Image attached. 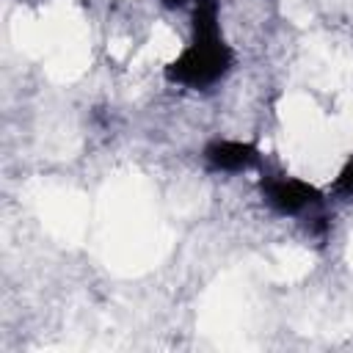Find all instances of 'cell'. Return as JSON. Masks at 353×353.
Wrapping results in <instances>:
<instances>
[{
	"label": "cell",
	"instance_id": "4",
	"mask_svg": "<svg viewBox=\"0 0 353 353\" xmlns=\"http://www.w3.org/2000/svg\"><path fill=\"white\" fill-rule=\"evenodd\" d=\"M331 190L339 193V196H353V160H347V165L339 171V176L334 179Z\"/></svg>",
	"mask_w": 353,
	"mask_h": 353
},
{
	"label": "cell",
	"instance_id": "5",
	"mask_svg": "<svg viewBox=\"0 0 353 353\" xmlns=\"http://www.w3.org/2000/svg\"><path fill=\"white\" fill-rule=\"evenodd\" d=\"M185 0H163V6H168V8H176V6H182Z\"/></svg>",
	"mask_w": 353,
	"mask_h": 353
},
{
	"label": "cell",
	"instance_id": "2",
	"mask_svg": "<svg viewBox=\"0 0 353 353\" xmlns=\"http://www.w3.org/2000/svg\"><path fill=\"white\" fill-rule=\"evenodd\" d=\"M262 196L281 215H295V212H301V210H306V207L320 201V190L317 188H312L309 182H303L298 176H287V174L265 176L262 179Z\"/></svg>",
	"mask_w": 353,
	"mask_h": 353
},
{
	"label": "cell",
	"instance_id": "1",
	"mask_svg": "<svg viewBox=\"0 0 353 353\" xmlns=\"http://www.w3.org/2000/svg\"><path fill=\"white\" fill-rule=\"evenodd\" d=\"M232 47L223 41L215 0H199L193 8V39L165 66V80L185 88H210L232 69Z\"/></svg>",
	"mask_w": 353,
	"mask_h": 353
},
{
	"label": "cell",
	"instance_id": "3",
	"mask_svg": "<svg viewBox=\"0 0 353 353\" xmlns=\"http://www.w3.org/2000/svg\"><path fill=\"white\" fill-rule=\"evenodd\" d=\"M204 160L212 171H245L259 163V152L243 141H212L204 149Z\"/></svg>",
	"mask_w": 353,
	"mask_h": 353
}]
</instances>
